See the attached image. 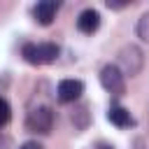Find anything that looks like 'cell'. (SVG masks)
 <instances>
[{
	"instance_id": "4",
	"label": "cell",
	"mask_w": 149,
	"mask_h": 149,
	"mask_svg": "<svg viewBox=\"0 0 149 149\" xmlns=\"http://www.w3.org/2000/svg\"><path fill=\"white\" fill-rule=\"evenodd\" d=\"M100 84H102V88H105L107 93H112V95H116V98L126 93V79H123V72L119 70V65L107 63V65L100 70Z\"/></svg>"
},
{
	"instance_id": "13",
	"label": "cell",
	"mask_w": 149,
	"mask_h": 149,
	"mask_svg": "<svg viewBox=\"0 0 149 149\" xmlns=\"http://www.w3.org/2000/svg\"><path fill=\"white\" fill-rule=\"evenodd\" d=\"M133 149H144V140H142V137H135V142H133Z\"/></svg>"
},
{
	"instance_id": "5",
	"label": "cell",
	"mask_w": 149,
	"mask_h": 149,
	"mask_svg": "<svg viewBox=\"0 0 149 149\" xmlns=\"http://www.w3.org/2000/svg\"><path fill=\"white\" fill-rule=\"evenodd\" d=\"M84 93V81L79 79H63L58 81V88H56V95L61 102H77Z\"/></svg>"
},
{
	"instance_id": "2",
	"label": "cell",
	"mask_w": 149,
	"mask_h": 149,
	"mask_svg": "<svg viewBox=\"0 0 149 149\" xmlns=\"http://www.w3.org/2000/svg\"><path fill=\"white\" fill-rule=\"evenodd\" d=\"M54 128V112L51 107L47 105H40V107H33L26 116V130L30 133H37V135H49Z\"/></svg>"
},
{
	"instance_id": "14",
	"label": "cell",
	"mask_w": 149,
	"mask_h": 149,
	"mask_svg": "<svg viewBox=\"0 0 149 149\" xmlns=\"http://www.w3.org/2000/svg\"><path fill=\"white\" fill-rule=\"evenodd\" d=\"M98 149H114V147H109V144H100Z\"/></svg>"
},
{
	"instance_id": "1",
	"label": "cell",
	"mask_w": 149,
	"mask_h": 149,
	"mask_svg": "<svg viewBox=\"0 0 149 149\" xmlns=\"http://www.w3.org/2000/svg\"><path fill=\"white\" fill-rule=\"evenodd\" d=\"M21 56L30 65H49L58 58V47L54 42H28L21 49Z\"/></svg>"
},
{
	"instance_id": "10",
	"label": "cell",
	"mask_w": 149,
	"mask_h": 149,
	"mask_svg": "<svg viewBox=\"0 0 149 149\" xmlns=\"http://www.w3.org/2000/svg\"><path fill=\"white\" fill-rule=\"evenodd\" d=\"M137 37L142 42H149V12H144L137 21Z\"/></svg>"
},
{
	"instance_id": "12",
	"label": "cell",
	"mask_w": 149,
	"mask_h": 149,
	"mask_svg": "<svg viewBox=\"0 0 149 149\" xmlns=\"http://www.w3.org/2000/svg\"><path fill=\"white\" fill-rule=\"evenodd\" d=\"M19 149H44V147H42L40 142H35V140H28V142H23Z\"/></svg>"
},
{
	"instance_id": "6",
	"label": "cell",
	"mask_w": 149,
	"mask_h": 149,
	"mask_svg": "<svg viewBox=\"0 0 149 149\" xmlns=\"http://www.w3.org/2000/svg\"><path fill=\"white\" fill-rule=\"evenodd\" d=\"M58 2L56 0H42V2H37L35 7H33V16H35V21L40 23V26H49L54 19H56V12H58Z\"/></svg>"
},
{
	"instance_id": "7",
	"label": "cell",
	"mask_w": 149,
	"mask_h": 149,
	"mask_svg": "<svg viewBox=\"0 0 149 149\" xmlns=\"http://www.w3.org/2000/svg\"><path fill=\"white\" fill-rule=\"evenodd\" d=\"M77 28H79L84 35H93V33L100 28V12L93 9V7L84 9V12L77 16Z\"/></svg>"
},
{
	"instance_id": "9",
	"label": "cell",
	"mask_w": 149,
	"mask_h": 149,
	"mask_svg": "<svg viewBox=\"0 0 149 149\" xmlns=\"http://www.w3.org/2000/svg\"><path fill=\"white\" fill-rule=\"evenodd\" d=\"M88 121H91L88 107H86V105H79V107H74V112H72V123H74V128H77V130H86Z\"/></svg>"
},
{
	"instance_id": "8",
	"label": "cell",
	"mask_w": 149,
	"mask_h": 149,
	"mask_svg": "<svg viewBox=\"0 0 149 149\" xmlns=\"http://www.w3.org/2000/svg\"><path fill=\"white\" fill-rule=\"evenodd\" d=\"M107 119H109L114 126H119V128H130V126H135L133 114H130L126 107H121V105H112L109 112H107Z\"/></svg>"
},
{
	"instance_id": "3",
	"label": "cell",
	"mask_w": 149,
	"mask_h": 149,
	"mask_svg": "<svg viewBox=\"0 0 149 149\" xmlns=\"http://www.w3.org/2000/svg\"><path fill=\"white\" fill-rule=\"evenodd\" d=\"M142 65H144V54H142L140 47L126 44V47L119 51V70L123 72V77H126V74H130V77L140 74Z\"/></svg>"
},
{
	"instance_id": "11",
	"label": "cell",
	"mask_w": 149,
	"mask_h": 149,
	"mask_svg": "<svg viewBox=\"0 0 149 149\" xmlns=\"http://www.w3.org/2000/svg\"><path fill=\"white\" fill-rule=\"evenodd\" d=\"M9 119H12V107H9V102L0 95V128H2V126H7V123H9Z\"/></svg>"
}]
</instances>
